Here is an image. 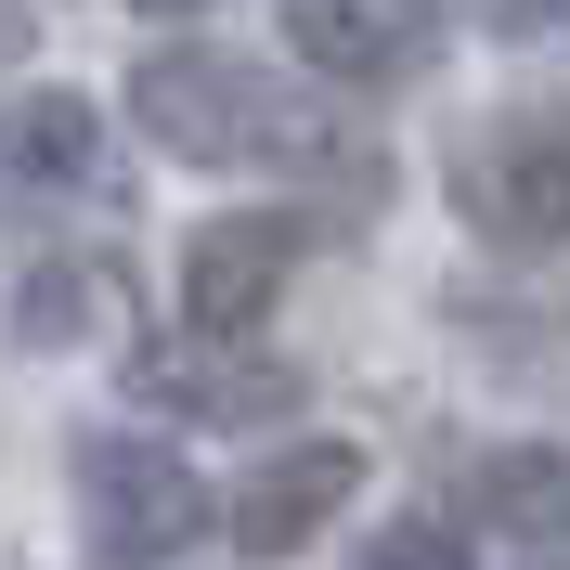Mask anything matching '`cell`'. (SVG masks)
Masks as SVG:
<instances>
[{
  "label": "cell",
  "mask_w": 570,
  "mask_h": 570,
  "mask_svg": "<svg viewBox=\"0 0 570 570\" xmlns=\"http://www.w3.org/2000/svg\"><path fill=\"white\" fill-rule=\"evenodd\" d=\"M130 117L156 142H169L181 169H324L337 156V117L298 105L273 66H247V52H142L130 78Z\"/></svg>",
  "instance_id": "cell-1"
},
{
  "label": "cell",
  "mask_w": 570,
  "mask_h": 570,
  "mask_svg": "<svg viewBox=\"0 0 570 570\" xmlns=\"http://www.w3.org/2000/svg\"><path fill=\"white\" fill-rule=\"evenodd\" d=\"M78 532L105 570H181L195 544L220 532V493L169 441H142V428H91L78 441Z\"/></svg>",
  "instance_id": "cell-2"
},
{
  "label": "cell",
  "mask_w": 570,
  "mask_h": 570,
  "mask_svg": "<svg viewBox=\"0 0 570 570\" xmlns=\"http://www.w3.org/2000/svg\"><path fill=\"white\" fill-rule=\"evenodd\" d=\"M454 208L493 247H570V130L558 117H493L454 142Z\"/></svg>",
  "instance_id": "cell-3"
},
{
  "label": "cell",
  "mask_w": 570,
  "mask_h": 570,
  "mask_svg": "<svg viewBox=\"0 0 570 570\" xmlns=\"http://www.w3.org/2000/svg\"><path fill=\"white\" fill-rule=\"evenodd\" d=\"M298 247H312V220L285 208H220L195 220V247H181V324H208V337H259L285 298V273H298Z\"/></svg>",
  "instance_id": "cell-4"
},
{
  "label": "cell",
  "mask_w": 570,
  "mask_h": 570,
  "mask_svg": "<svg viewBox=\"0 0 570 570\" xmlns=\"http://www.w3.org/2000/svg\"><path fill=\"white\" fill-rule=\"evenodd\" d=\"M285 39L337 91H415L454 27H441V0H285Z\"/></svg>",
  "instance_id": "cell-5"
},
{
  "label": "cell",
  "mask_w": 570,
  "mask_h": 570,
  "mask_svg": "<svg viewBox=\"0 0 570 570\" xmlns=\"http://www.w3.org/2000/svg\"><path fill=\"white\" fill-rule=\"evenodd\" d=\"M351 493H363V454H351V441H285V454H259L247 480L220 493V532H234V558H298Z\"/></svg>",
  "instance_id": "cell-6"
},
{
  "label": "cell",
  "mask_w": 570,
  "mask_h": 570,
  "mask_svg": "<svg viewBox=\"0 0 570 570\" xmlns=\"http://www.w3.org/2000/svg\"><path fill=\"white\" fill-rule=\"evenodd\" d=\"M66 195H117V142L78 91H13L0 105V208H66Z\"/></svg>",
  "instance_id": "cell-7"
},
{
  "label": "cell",
  "mask_w": 570,
  "mask_h": 570,
  "mask_svg": "<svg viewBox=\"0 0 570 570\" xmlns=\"http://www.w3.org/2000/svg\"><path fill=\"white\" fill-rule=\"evenodd\" d=\"M142 376V402H169V415H195V428H285L298 415V376H285L273 351H247V337H208V324H195V351H142L130 363Z\"/></svg>",
  "instance_id": "cell-8"
},
{
  "label": "cell",
  "mask_w": 570,
  "mask_h": 570,
  "mask_svg": "<svg viewBox=\"0 0 570 570\" xmlns=\"http://www.w3.org/2000/svg\"><path fill=\"white\" fill-rule=\"evenodd\" d=\"M91 337H130V273L91 259V247L39 259L13 285V351H91Z\"/></svg>",
  "instance_id": "cell-9"
},
{
  "label": "cell",
  "mask_w": 570,
  "mask_h": 570,
  "mask_svg": "<svg viewBox=\"0 0 570 570\" xmlns=\"http://www.w3.org/2000/svg\"><path fill=\"white\" fill-rule=\"evenodd\" d=\"M466 505H480L505 544H570V454L558 441H505V454L466 466Z\"/></svg>",
  "instance_id": "cell-10"
},
{
  "label": "cell",
  "mask_w": 570,
  "mask_h": 570,
  "mask_svg": "<svg viewBox=\"0 0 570 570\" xmlns=\"http://www.w3.org/2000/svg\"><path fill=\"white\" fill-rule=\"evenodd\" d=\"M351 570H480V558H466L441 519H390L376 544H351Z\"/></svg>",
  "instance_id": "cell-11"
},
{
  "label": "cell",
  "mask_w": 570,
  "mask_h": 570,
  "mask_svg": "<svg viewBox=\"0 0 570 570\" xmlns=\"http://www.w3.org/2000/svg\"><path fill=\"white\" fill-rule=\"evenodd\" d=\"M505 39H570V0H480Z\"/></svg>",
  "instance_id": "cell-12"
},
{
  "label": "cell",
  "mask_w": 570,
  "mask_h": 570,
  "mask_svg": "<svg viewBox=\"0 0 570 570\" xmlns=\"http://www.w3.org/2000/svg\"><path fill=\"white\" fill-rule=\"evenodd\" d=\"M27 39H39V27H27V0H0V66H27Z\"/></svg>",
  "instance_id": "cell-13"
},
{
  "label": "cell",
  "mask_w": 570,
  "mask_h": 570,
  "mask_svg": "<svg viewBox=\"0 0 570 570\" xmlns=\"http://www.w3.org/2000/svg\"><path fill=\"white\" fill-rule=\"evenodd\" d=\"M142 13H195V0H142Z\"/></svg>",
  "instance_id": "cell-14"
}]
</instances>
